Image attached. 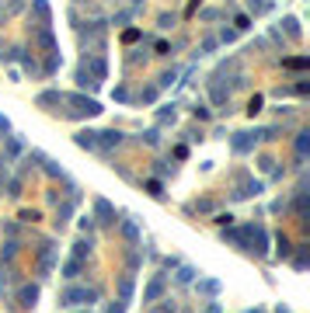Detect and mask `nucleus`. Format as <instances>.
Returning <instances> with one entry per match:
<instances>
[{
	"mask_svg": "<svg viewBox=\"0 0 310 313\" xmlns=\"http://www.w3.org/2000/svg\"><path fill=\"white\" fill-rule=\"evenodd\" d=\"M307 150H310V132H300V136H296V153L307 156Z\"/></svg>",
	"mask_w": 310,
	"mask_h": 313,
	"instance_id": "ddd939ff",
	"label": "nucleus"
},
{
	"mask_svg": "<svg viewBox=\"0 0 310 313\" xmlns=\"http://www.w3.org/2000/svg\"><path fill=\"white\" fill-rule=\"evenodd\" d=\"M108 313H126V306L119 303V306H108Z\"/></svg>",
	"mask_w": 310,
	"mask_h": 313,
	"instance_id": "bb28decb",
	"label": "nucleus"
},
{
	"mask_svg": "<svg viewBox=\"0 0 310 313\" xmlns=\"http://www.w3.org/2000/svg\"><path fill=\"white\" fill-rule=\"evenodd\" d=\"M81 268H84L81 258H70V261L63 264V275H66V279H77V275H81Z\"/></svg>",
	"mask_w": 310,
	"mask_h": 313,
	"instance_id": "9d476101",
	"label": "nucleus"
},
{
	"mask_svg": "<svg viewBox=\"0 0 310 313\" xmlns=\"http://www.w3.org/2000/svg\"><path fill=\"white\" fill-rule=\"evenodd\" d=\"M119 292H122V299H129V296H133V275H126V279H122Z\"/></svg>",
	"mask_w": 310,
	"mask_h": 313,
	"instance_id": "4468645a",
	"label": "nucleus"
},
{
	"mask_svg": "<svg viewBox=\"0 0 310 313\" xmlns=\"http://www.w3.org/2000/svg\"><path fill=\"white\" fill-rule=\"evenodd\" d=\"M199 289H202V292H209V296H213V292H220V282H199Z\"/></svg>",
	"mask_w": 310,
	"mask_h": 313,
	"instance_id": "aec40b11",
	"label": "nucleus"
},
{
	"mask_svg": "<svg viewBox=\"0 0 310 313\" xmlns=\"http://www.w3.org/2000/svg\"><path fill=\"white\" fill-rule=\"evenodd\" d=\"M265 7H268L265 0H251V11H254V14H258V11H265Z\"/></svg>",
	"mask_w": 310,
	"mask_h": 313,
	"instance_id": "393cba45",
	"label": "nucleus"
},
{
	"mask_svg": "<svg viewBox=\"0 0 310 313\" xmlns=\"http://www.w3.org/2000/svg\"><path fill=\"white\" fill-rule=\"evenodd\" d=\"M286 66H293V70H303V66H307V59H303V56H296V59H286Z\"/></svg>",
	"mask_w": 310,
	"mask_h": 313,
	"instance_id": "4be33fe9",
	"label": "nucleus"
},
{
	"mask_svg": "<svg viewBox=\"0 0 310 313\" xmlns=\"http://www.w3.org/2000/svg\"><path fill=\"white\" fill-rule=\"evenodd\" d=\"M38 46H42L46 52H56V49H53V46H56V38H53L49 28H38Z\"/></svg>",
	"mask_w": 310,
	"mask_h": 313,
	"instance_id": "1a4fd4ad",
	"label": "nucleus"
},
{
	"mask_svg": "<svg viewBox=\"0 0 310 313\" xmlns=\"http://www.w3.org/2000/svg\"><path fill=\"white\" fill-rule=\"evenodd\" d=\"M282 25H286V31H289V35H293V38H296V35H300V25H296V18H286V21H282Z\"/></svg>",
	"mask_w": 310,
	"mask_h": 313,
	"instance_id": "a211bd4d",
	"label": "nucleus"
},
{
	"mask_svg": "<svg viewBox=\"0 0 310 313\" xmlns=\"http://www.w3.org/2000/svg\"><path fill=\"white\" fill-rule=\"evenodd\" d=\"M161 292H164V279H153V282L146 286V292H143V303H153Z\"/></svg>",
	"mask_w": 310,
	"mask_h": 313,
	"instance_id": "6e6552de",
	"label": "nucleus"
},
{
	"mask_svg": "<svg viewBox=\"0 0 310 313\" xmlns=\"http://www.w3.org/2000/svg\"><path fill=\"white\" fill-rule=\"evenodd\" d=\"M94 289H81V286H73V289H66L63 296H59V306H81V303H94Z\"/></svg>",
	"mask_w": 310,
	"mask_h": 313,
	"instance_id": "f257e3e1",
	"label": "nucleus"
},
{
	"mask_svg": "<svg viewBox=\"0 0 310 313\" xmlns=\"http://www.w3.org/2000/svg\"><path fill=\"white\" fill-rule=\"evenodd\" d=\"M153 313H174V303H171V306H157Z\"/></svg>",
	"mask_w": 310,
	"mask_h": 313,
	"instance_id": "a878e982",
	"label": "nucleus"
},
{
	"mask_svg": "<svg viewBox=\"0 0 310 313\" xmlns=\"http://www.w3.org/2000/svg\"><path fill=\"white\" fill-rule=\"evenodd\" d=\"M192 275H196V271H192V268H181V275H178V282H192Z\"/></svg>",
	"mask_w": 310,
	"mask_h": 313,
	"instance_id": "b1692460",
	"label": "nucleus"
},
{
	"mask_svg": "<svg viewBox=\"0 0 310 313\" xmlns=\"http://www.w3.org/2000/svg\"><path fill=\"white\" fill-rule=\"evenodd\" d=\"M279 313H289V310H279Z\"/></svg>",
	"mask_w": 310,
	"mask_h": 313,
	"instance_id": "c756f323",
	"label": "nucleus"
},
{
	"mask_svg": "<svg viewBox=\"0 0 310 313\" xmlns=\"http://www.w3.org/2000/svg\"><path fill=\"white\" fill-rule=\"evenodd\" d=\"M143 139H146L150 146H157V143H161V136H157V129H150V132H143Z\"/></svg>",
	"mask_w": 310,
	"mask_h": 313,
	"instance_id": "412c9836",
	"label": "nucleus"
},
{
	"mask_svg": "<svg viewBox=\"0 0 310 313\" xmlns=\"http://www.w3.org/2000/svg\"><path fill=\"white\" fill-rule=\"evenodd\" d=\"M59 101H63L59 91H42V94H38V104H59Z\"/></svg>",
	"mask_w": 310,
	"mask_h": 313,
	"instance_id": "f8f14e48",
	"label": "nucleus"
},
{
	"mask_svg": "<svg viewBox=\"0 0 310 313\" xmlns=\"http://www.w3.org/2000/svg\"><path fill=\"white\" fill-rule=\"evenodd\" d=\"M4 174H7V171H0V191H4Z\"/></svg>",
	"mask_w": 310,
	"mask_h": 313,
	"instance_id": "c85d7f7f",
	"label": "nucleus"
},
{
	"mask_svg": "<svg viewBox=\"0 0 310 313\" xmlns=\"http://www.w3.org/2000/svg\"><path fill=\"white\" fill-rule=\"evenodd\" d=\"M254 139H258V132H234V139H230V146H234L237 153H248V150L254 146Z\"/></svg>",
	"mask_w": 310,
	"mask_h": 313,
	"instance_id": "7ed1b4c3",
	"label": "nucleus"
},
{
	"mask_svg": "<svg viewBox=\"0 0 310 313\" xmlns=\"http://www.w3.org/2000/svg\"><path fill=\"white\" fill-rule=\"evenodd\" d=\"M35 18H38V28H49V4H46V0H35Z\"/></svg>",
	"mask_w": 310,
	"mask_h": 313,
	"instance_id": "423d86ee",
	"label": "nucleus"
},
{
	"mask_svg": "<svg viewBox=\"0 0 310 313\" xmlns=\"http://www.w3.org/2000/svg\"><path fill=\"white\" fill-rule=\"evenodd\" d=\"M56 66H59V56H56V52H53V56H49V63H46V73H53V70H56Z\"/></svg>",
	"mask_w": 310,
	"mask_h": 313,
	"instance_id": "5701e85b",
	"label": "nucleus"
},
{
	"mask_svg": "<svg viewBox=\"0 0 310 313\" xmlns=\"http://www.w3.org/2000/svg\"><path fill=\"white\" fill-rule=\"evenodd\" d=\"M122 233H126L129 240H136V237H140V230H136V223H122Z\"/></svg>",
	"mask_w": 310,
	"mask_h": 313,
	"instance_id": "2eb2a0df",
	"label": "nucleus"
},
{
	"mask_svg": "<svg viewBox=\"0 0 310 313\" xmlns=\"http://www.w3.org/2000/svg\"><path fill=\"white\" fill-rule=\"evenodd\" d=\"M18 299H21V306H35V299H38V286H21Z\"/></svg>",
	"mask_w": 310,
	"mask_h": 313,
	"instance_id": "0eeeda50",
	"label": "nucleus"
},
{
	"mask_svg": "<svg viewBox=\"0 0 310 313\" xmlns=\"http://www.w3.org/2000/svg\"><path fill=\"white\" fill-rule=\"evenodd\" d=\"M94 216H98V223H115V209H112V202L94 199Z\"/></svg>",
	"mask_w": 310,
	"mask_h": 313,
	"instance_id": "39448f33",
	"label": "nucleus"
},
{
	"mask_svg": "<svg viewBox=\"0 0 310 313\" xmlns=\"http://www.w3.org/2000/svg\"><path fill=\"white\" fill-rule=\"evenodd\" d=\"M11 126H7V119H0V132H7Z\"/></svg>",
	"mask_w": 310,
	"mask_h": 313,
	"instance_id": "cd10ccee",
	"label": "nucleus"
},
{
	"mask_svg": "<svg viewBox=\"0 0 310 313\" xmlns=\"http://www.w3.org/2000/svg\"><path fill=\"white\" fill-rule=\"evenodd\" d=\"M94 139H98V150H112V146H119V143H122V132L108 129V132H94Z\"/></svg>",
	"mask_w": 310,
	"mask_h": 313,
	"instance_id": "20e7f679",
	"label": "nucleus"
},
{
	"mask_svg": "<svg viewBox=\"0 0 310 313\" xmlns=\"http://www.w3.org/2000/svg\"><path fill=\"white\" fill-rule=\"evenodd\" d=\"M77 146H84V150H98L94 132H77Z\"/></svg>",
	"mask_w": 310,
	"mask_h": 313,
	"instance_id": "9b49d317",
	"label": "nucleus"
},
{
	"mask_svg": "<svg viewBox=\"0 0 310 313\" xmlns=\"http://www.w3.org/2000/svg\"><path fill=\"white\" fill-rule=\"evenodd\" d=\"M146 191L153 195V199H161V195H164V191H161V181H146Z\"/></svg>",
	"mask_w": 310,
	"mask_h": 313,
	"instance_id": "f3484780",
	"label": "nucleus"
},
{
	"mask_svg": "<svg viewBox=\"0 0 310 313\" xmlns=\"http://www.w3.org/2000/svg\"><path fill=\"white\" fill-rule=\"evenodd\" d=\"M276 244H279V254L286 258V254H289V237H286V233H282V237H276Z\"/></svg>",
	"mask_w": 310,
	"mask_h": 313,
	"instance_id": "dca6fc26",
	"label": "nucleus"
},
{
	"mask_svg": "<svg viewBox=\"0 0 310 313\" xmlns=\"http://www.w3.org/2000/svg\"><path fill=\"white\" fill-rule=\"evenodd\" d=\"M14 254H18V244H14V240H7V244H4V261H11Z\"/></svg>",
	"mask_w": 310,
	"mask_h": 313,
	"instance_id": "6ab92c4d",
	"label": "nucleus"
},
{
	"mask_svg": "<svg viewBox=\"0 0 310 313\" xmlns=\"http://www.w3.org/2000/svg\"><path fill=\"white\" fill-rule=\"evenodd\" d=\"M63 101L77 104L70 115H98V111H101V104H98V101H91V98H81V94H63Z\"/></svg>",
	"mask_w": 310,
	"mask_h": 313,
	"instance_id": "f03ea898",
	"label": "nucleus"
}]
</instances>
